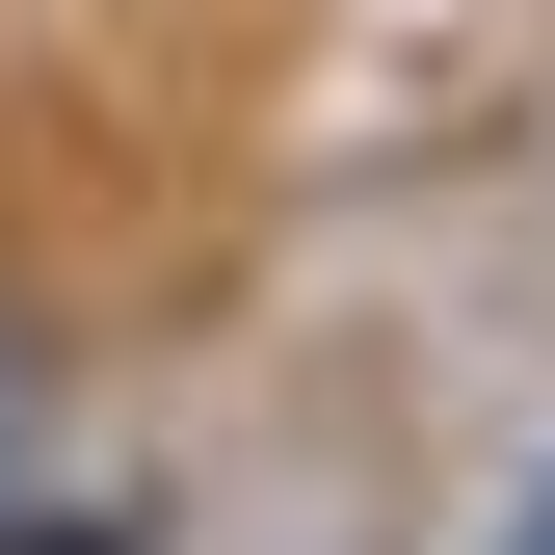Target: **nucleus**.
<instances>
[{
    "mask_svg": "<svg viewBox=\"0 0 555 555\" xmlns=\"http://www.w3.org/2000/svg\"><path fill=\"white\" fill-rule=\"evenodd\" d=\"M503 555H555V503H529V529H503Z\"/></svg>",
    "mask_w": 555,
    "mask_h": 555,
    "instance_id": "1",
    "label": "nucleus"
}]
</instances>
